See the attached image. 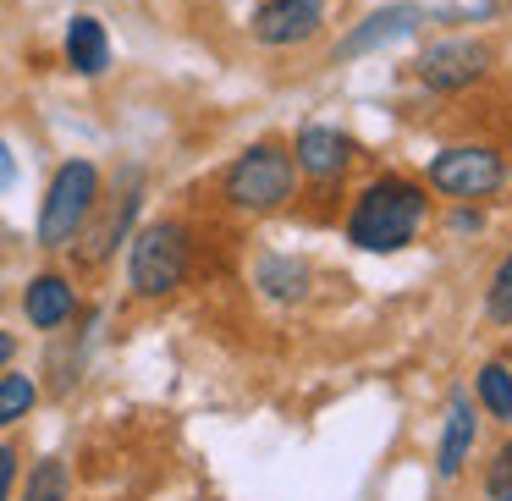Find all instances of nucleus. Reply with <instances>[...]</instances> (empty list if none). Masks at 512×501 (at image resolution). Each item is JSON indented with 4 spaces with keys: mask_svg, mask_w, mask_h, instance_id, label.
<instances>
[{
    "mask_svg": "<svg viewBox=\"0 0 512 501\" xmlns=\"http://www.w3.org/2000/svg\"><path fill=\"white\" fill-rule=\"evenodd\" d=\"M424 221H430V199L424 182L408 177H380L347 210V243L358 254H402L408 243H419Z\"/></svg>",
    "mask_w": 512,
    "mask_h": 501,
    "instance_id": "1",
    "label": "nucleus"
},
{
    "mask_svg": "<svg viewBox=\"0 0 512 501\" xmlns=\"http://www.w3.org/2000/svg\"><path fill=\"white\" fill-rule=\"evenodd\" d=\"M94 210H100V166H94V160H61L50 188H45V204H39L34 243L50 248V254H56V248H72L89 232Z\"/></svg>",
    "mask_w": 512,
    "mask_h": 501,
    "instance_id": "2",
    "label": "nucleus"
},
{
    "mask_svg": "<svg viewBox=\"0 0 512 501\" xmlns=\"http://www.w3.org/2000/svg\"><path fill=\"white\" fill-rule=\"evenodd\" d=\"M193 237L182 221H149L127 237V287L133 298H171L188 281Z\"/></svg>",
    "mask_w": 512,
    "mask_h": 501,
    "instance_id": "3",
    "label": "nucleus"
},
{
    "mask_svg": "<svg viewBox=\"0 0 512 501\" xmlns=\"http://www.w3.org/2000/svg\"><path fill=\"white\" fill-rule=\"evenodd\" d=\"M221 193L232 210L243 215H276L292 204L298 193V166H292V149L281 144H248L243 155L226 166L221 177Z\"/></svg>",
    "mask_w": 512,
    "mask_h": 501,
    "instance_id": "4",
    "label": "nucleus"
},
{
    "mask_svg": "<svg viewBox=\"0 0 512 501\" xmlns=\"http://www.w3.org/2000/svg\"><path fill=\"white\" fill-rule=\"evenodd\" d=\"M507 182V160L490 144H446L441 155L430 160V188L446 193L457 204H479Z\"/></svg>",
    "mask_w": 512,
    "mask_h": 501,
    "instance_id": "5",
    "label": "nucleus"
},
{
    "mask_svg": "<svg viewBox=\"0 0 512 501\" xmlns=\"http://www.w3.org/2000/svg\"><path fill=\"white\" fill-rule=\"evenodd\" d=\"M490 61L496 56H490L485 39H441V45H430L419 61H413V78H419L424 89H435V94H463L490 72Z\"/></svg>",
    "mask_w": 512,
    "mask_h": 501,
    "instance_id": "6",
    "label": "nucleus"
},
{
    "mask_svg": "<svg viewBox=\"0 0 512 501\" xmlns=\"http://www.w3.org/2000/svg\"><path fill=\"white\" fill-rule=\"evenodd\" d=\"M248 28H254V39L270 45V50L309 45V39L325 28V0H265Z\"/></svg>",
    "mask_w": 512,
    "mask_h": 501,
    "instance_id": "7",
    "label": "nucleus"
},
{
    "mask_svg": "<svg viewBox=\"0 0 512 501\" xmlns=\"http://www.w3.org/2000/svg\"><path fill=\"white\" fill-rule=\"evenodd\" d=\"M419 28H424L419 6H380V12H369L364 23L331 50V61H364V56H375V50L397 45V39H413Z\"/></svg>",
    "mask_w": 512,
    "mask_h": 501,
    "instance_id": "8",
    "label": "nucleus"
},
{
    "mask_svg": "<svg viewBox=\"0 0 512 501\" xmlns=\"http://www.w3.org/2000/svg\"><path fill=\"white\" fill-rule=\"evenodd\" d=\"M347 160H353V138L336 133V127H303L298 144H292V166H298V177L309 182H336L347 171Z\"/></svg>",
    "mask_w": 512,
    "mask_h": 501,
    "instance_id": "9",
    "label": "nucleus"
},
{
    "mask_svg": "<svg viewBox=\"0 0 512 501\" xmlns=\"http://www.w3.org/2000/svg\"><path fill=\"white\" fill-rule=\"evenodd\" d=\"M23 314H28L34 331H61V325L78 314V287H72V276H61V270L34 276L23 287Z\"/></svg>",
    "mask_w": 512,
    "mask_h": 501,
    "instance_id": "10",
    "label": "nucleus"
},
{
    "mask_svg": "<svg viewBox=\"0 0 512 501\" xmlns=\"http://www.w3.org/2000/svg\"><path fill=\"white\" fill-rule=\"evenodd\" d=\"M61 50H67V67L78 72V78H105V72H111V34H105V23L94 12L72 17Z\"/></svg>",
    "mask_w": 512,
    "mask_h": 501,
    "instance_id": "11",
    "label": "nucleus"
},
{
    "mask_svg": "<svg viewBox=\"0 0 512 501\" xmlns=\"http://www.w3.org/2000/svg\"><path fill=\"white\" fill-rule=\"evenodd\" d=\"M479 441V408L468 402V391H457L452 408H446V430H441V457H435V474L457 479L468 468V452Z\"/></svg>",
    "mask_w": 512,
    "mask_h": 501,
    "instance_id": "12",
    "label": "nucleus"
},
{
    "mask_svg": "<svg viewBox=\"0 0 512 501\" xmlns=\"http://www.w3.org/2000/svg\"><path fill=\"white\" fill-rule=\"evenodd\" d=\"M138 210H144V193H138V177H133V188H127V193H116L111 215H105V221L89 232V243H83V259H89V265H105V259H111L116 248L127 243V237H133Z\"/></svg>",
    "mask_w": 512,
    "mask_h": 501,
    "instance_id": "13",
    "label": "nucleus"
},
{
    "mask_svg": "<svg viewBox=\"0 0 512 501\" xmlns=\"http://www.w3.org/2000/svg\"><path fill=\"white\" fill-rule=\"evenodd\" d=\"M254 287L276 303H303L309 298V265L292 259V254H265L254 265Z\"/></svg>",
    "mask_w": 512,
    "mask_h": 501,
    "instance_id": "14",
    "label": "nucleus"
},
{
    "mask_svg": "<svg viewBox=\"0 0 512 501\" xmlns=\"http://www.w3.org/2000/svg\"><path fill=\"white\" fill-rule=\"evenodd\" d=\"M474 391H479V408L490 413V419H501V424H512V369L501 364V358H490L485 369H479V380H474Z\"/></svg>",
    "mask_w": 512,
    "mask_h": 501,
    "instance_id": "15",
    "label": "nucleus"
},
{
    "mask_svg": "<svg viewBox=\"0 0 512 501\" xmlns=\"http://www.w3.org/2000/svg\"><path fill=\"white\" fill-rule=\"evenodd\" d=\"M72 496V468L61 463V457H39L34 468H28V485L17 501H67Z\"/></svg>",
    "mask_w": 512,
    "mask_h": 501,
    "instance_id": "16",
    "label": "nucleus"
},
{
    "mask_svg": "<svg viewBox=\"0 0 512 501\" xmlns=\"http://www.w3.org/2000/svg\"><path fill=\"white\" fill-rule=\"evenodd\" d=\"M34 402H39V386H34V375H6L0 369V430H12L17 419H28L34 413Z\"/></svg>",
    "mask_w": 512,
    "mask_h": 501,
    "instance_id": "17",
    "label": "nucleus"
},
{
    "mask_svg": "<svg viewBox=\"0 0 512 501\" xmlns=\"http://www.w3.org/2000/svg\"><path fill=\"white\" fill-rule=\"evenodd\" d=\"M485 314H490V325H512V254H501V265L490 270Z\"/></svg>",
    "mask_w": 512,
    "mask_h": 501,
    "instance_id": "18",
    "label": "nucleus"
},
{
    "mask_svg": "<svg viewBox=\"0 0 512 501\" xmlns=\"http://www.w3.org/2000/svg\"><path fill=\"white\" fill-rule=\"evenodd\" d=\"M485 501H512V441L496 446V457L485 468Z\"/></svg>",
    "mask_w": 512,
    "mask_h": 501,
    "instance_id": "19",
    "label": "nucleus"
},
{
    "mask_svg": "<svg viewBox=\"0 0 512 501\" xmlns=\"http://www.w3.org/2000/svg\"><path fill=\"white\" fill-rule=\"evenodd\" d=\"M17 463H23V457H17V446H6V441H0V501H12V485H17Z\"/></svg>",
    "mask_w": 512,
    "mask_h": 501,
    "instance_id": "20",
    "label": "nucleus"
},
{
    "mask_svg": "<svg viewBox=\"0 0 512 501\" xmlns=\"http://www.w3.org/2000/svg\"><path fill=\"white\" fill-rule=\"evenodd\" d=\"M479 226H485V215H479L474 204H457L452 210V232H479Z\"/></svg>",
    "mask_w": 512,
    "mask_h": 501,
    "instance_id": "21",
    "label": "nucleus"
},
{
    "mask_svg": "<svg viewBox=\"0 0 512 501\" xmlns=\"http://www.w3.org/2000/svg\"><path fill=\"white\" fill-rule=\"evenodd\" d=\"M12 182H17V160L6 149V138H0V188H12Z\"/></svg>",
    "mask_w": 512,
    "mask_h": 501,
    "instance_id": "22",
    "label": "nucleus"
},
{
    "mask_svg": "<svg viewBox=\"0 0 512 501\" xmlns=\"http://www.w3.org/2000/svg\"><path fill=\"white\" fill-rule=\"evenodd\" d=\"M12 358H17V336L6 331V325H0V369L12 364Z\"/></svg>",
    "mask_w": 512,
    "mask_h": 501,
    "instance_id": "23",
    "label": "nucleus"
}]
</instances>
